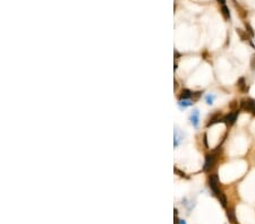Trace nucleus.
I'll return each mask as SVG.
<instances>
[{"label": "nucleus", "mask_w": 255, "mask_h": 224, "mask_svg": "<svg viewBox=\"0 0 255 224\" xmlns=\"http://www.w3.org/2000/svg\"><path fill=\"white\" fill-rule=\"evenodd\" d=\"M209 183H210V188H211V190L213 191V193L219 198L220 197V195L222 193V192H220L219 190V188H218V183H219V180H218V175L217 174H213V175H211L210 177V180H209Z\"/></svg>", "instance_id": "1"}, {"label": "nucleus", "mask_w": 255, "mask_h": 224, "mask_svg": "<svg viewBox=\"0 0 255 224\" xmlns=\"http://www.w3.org/2000/svg\"><path fill=\"white\" fill-rule=\"evenodd\" d=\"M240 106L242 109L246 110V111H250V112H253V110L255 109V101L252 98H247V100H243L242 103H240Z\"/></svg>", "instance_id": "2"}, {"label": "nucleus", "mask_w": 255, "mask_h": 224, "mask_svg": "<svg viewBox=\"0 0 255 224\" xmlns=\"http://www.w3.org/2000/svg\"><path fill=\"white\" fill-rule=\"evenodd\" d=\"M214 162H216V156L213 154H210L205 158V162H204V171H209L213 168L214 165Z\"/></svg>", "instance_id": "3"}, {"label": "nucleus", "mask_w": 255, "mask_h": 224, "mask_svg": "<svg viewBox=\"0 0 255 224\" xmlns=\"http://www.w3.org/2000/svg\"><path fill=\"white\" fill-rule=\"evenodd\" d=\"M190 120H191L192 125H193L194 127H197V126H198V120H200V112H198V110H197V109H195V110H193V111H192V114H191V118H190Z\"/></svg>", "instance_id": "4"}, {"label": "nucleus", "mask_w": 255, "mask_h": 224, "mask_svg": "<svg viewBox=\"0 0 255 224\" xmlns=\"http://www.w3.org/2000/svg\"><path fill=\"white\" fill-rule=\"evenodd\" d=\"M237 116H238L237 112H231V113L227 114V116L223 118V121H224L227 125H232V124H235V121H236V119H237Z\"/></svg>", "instance_id": "5"}, {"label": "nucleus", "mask_w": 255, "mask_h": 224, "mask_svg": "<svg viewBox=\"0 0 255 224\" xmlns=\"http://www.w3.org/2000/svg\"><path fill=\"white\" fill-rule=\"evenodd\" d=\"M219 121H220V114L219 113L218 114H214L213 117H211V119H210V121L208 124V127H210V126H212V125H214V124H217Z\"/></svg>", "instance_id": "6"}, {"label": "nucleus", "mask_w": 255, "mask_h": 224, "mask_svg": "<svg viewBox=\"0 0 255 224\" xmlns=\"http://www.w3.org/2000/svg\"><path fill=\"white\" fill-rule=\"evenodd\" d=\"M190 97H193V93L191 91H188V90H184L182 95H180V98L182 100H188Z\"/></svg>", "instance_id": "7"}, {"label": "nucleus", "mask_w": 255, "mask_h": 224, "mask_svg": "<svg viewBox=\"0 0 255 224\" xmlns=\"http://www.w3.org/2000/svg\"><path fill=\"white\" fill-rule=\"evenodd\" d=\"M214 98H216V96L213 95V94H208V95H205V102H206V104L212 105L213 102H214Z\"/></svg>", "instance_id": "8"}, {"label": "nucleus", "mask_w": 255, "mask_h": 224, "mask_svg": "<svg viewBox=\"0 0 255 224\" xmlns=\"http://www.w3.org/2000/svg\"><path fill=\"white\" fill-rule=\"evenodd\" d=\"M178 104H179V106H182V108H187V106L192 105V103L190 100H180Z\"/></svg>", "instance_id": "9"}, {"label": "nucleus", "mask_w": 255, "mask_h": 224, "mask_svg": "<svg viewBox=\"0 0 255 224\" xmlns=\"http://www.w3.org/2000/svg\"><path fill=\"white\" fill-rule=\"evenodd\" d=\"M221 10H222V15L224 16V18L226 19H229L230 18V13H229V9L223 5L222 8H221Z\"/></svg>", "instance_id": "10"}, {"label": "nucleus", "mask_w": 255, "mask_h": 224, "mask_svg": "<svg viewBox=\"0 0 255 224\" xmlns=\"http://www.w3.org/2000/svg\"><path fill=\"white\" fill-rule=\"evenodd\" d=\"M238 86L242 91H247V87H245V83H244V78H240L238 82Z\"/></svg>", "instance_id": "11"}, {"label": "nucleus", "mask_w": 255, "mask_h": 224, "mask_svg": "<svg viewBox=\"0 0 255 224\" xmlns=\"http://www.w3.org/2000/svg\"><path fill=\"white\" fill-rule=\"evenodd\" d=\"M251 66H252V68H253V69H255V57H253V59H252Z\"/></svg>", "instance_id": "12"}, {"label": "nucleus", "mask_w": 255, "mask_h": 224, "mask_svg": "<svg viewBox=\"0 0 255 224\" xmlns=\"http://www.w3.org/2000/svg\"><path fill=\"white\" fill-rule=\"evenodd\" d=\"M218 1H219V2H220V3H221V5H224V2H226V0H218Z\"/></svg>", "instance_id": "13"}]
</instances>
